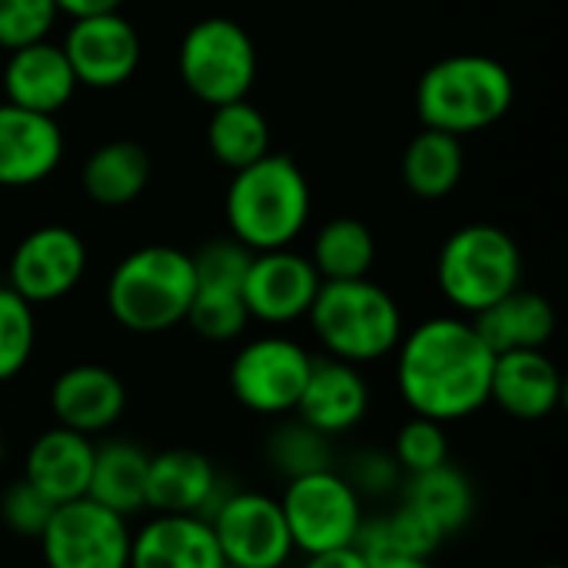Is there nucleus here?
<instances>
[{"label":"nucleus","mask_w":568,"mask_h":568,"mask_svg":"<svg viewBox=\"0 0 568 568\" xmlns=\"http://www.w3.org/2000/svg\"><path fill=\"white\" fill-rule=\"evenodd\" d=\"M77 77L70 70V60L63 53V47H53L47 40L10 50V60L3 67V90H7V103L33 110V113H47L57 116L73 90H77Z\"/></svg>","instance_id":"22"},{"label":"nucleus","mask_w":568,"mask_h":568,"mask_svg":"<svg viewBox=\"0 0 568 568\" xmlns=\"http://www.w3.org/2000/svg\"><path fill=\"white\" fill-rule=\"evenodd\" d=\"M306 320L323 349L353 366H366L396 353L403 339L399 303L369 276L320 283Z\"/></svg>","instance_id":"5"},{"label":"nucleus","mask_w":568,"mask_h":568,"mask_svg":"<svg viewBox=\"0 0 568 568\" xmlns=\"http://www.w3.org/2000/svg\"><path fill=\"white\" fill-rule=\"evenodd\" d=\"M206 143L213 160L236 173L270 153V123L250 100L220 103L213 106Z\"/></svg>","instance_id":"29"},{"label":"nucleus","mask_w":568,"mask_h":568,"mask_svg":"<svg viewBox=\"0 0 568 568\" xmlns=\"http://www.w3.org/2000/svg\"><path fill=\"white\" fill-rule=\"evenodd\" d=\"M303 568H369V562L356 552V546H346V549H333V552L306 556Z\"/></svg>","instance_id":"39"},{"label":"nucleus","mask_w":568,"mask_h":568,"mask_svg":"<svg viewBox=\"0 0 568 568\" xmlns=\"http://www.w3.org/2000/svg\"><path fill=\"white\" fill-rule=\"evenodd\" d=\"M183 323H190L193 333L203 336L206 343H233V339H240L246 333L250 313H246L243 293L196 290Z\"/></svg>","instance_id":"32"},{"label":"nucleus","mask_w":568,"mask_h":568,"mask_svg":"<svg viewBox=\"0 0 568 568\" xmlns=\"http://www.w3.org/2000/svg\"><path fill=\"white\" fill-rule=\"evenodd\" d=\"M356 552L369 562V568H379L389 559L409 556V559H433L436 549L443 546V532L419 516L413 506L399 503L393 513L386 516H373L363 519L359 532H356Z\"/></svg>","instance_id":"25"},{"label":"nucleus","mask_w":568,"mask_h":568,"mask_svg":"<svg viewBox=\"0 0 568 568\" xmlns=\"http://www.w3.org/2000/svg\"><path fill=\"white\" fill-rule=\"evenodd\" d=\"M37 346V320L33 306L13 293L10 286H0V383L23 373Z\"/></svg>","instance_id":"33"},{"label":"nucleus","mask_w":568,"mask_h":568,"mask_svg":"<svg viewBox=\"0 0 568 568\" xmlns=\"http://www.w3.org/2000/svg\"><path fill=\"white\" fill-rule=\"evenodd\" d=\"M320 283L323 280L316 266L286 246V250L253 253L240 293L250 320H260L266 326H290L310 313Z\"/></svg>","instance_id":"13"},{"label":"nucleus","mask_w":568,"mask_h":568,"mask_svg":"<svg viewBox=\"0 0 568 568\" xmlns=\"http://www.w3.org/2000/svg\"><path fill=\"white\" fill-rule=\"evenodd\" d=\"M539 568H566V566H559V562H549V566H539Z\"/></svg>","instance_id":"42"},{"label":"nucleus","mask_w":568,"mask_h":568,"mask_svg":"<svg viewBox=\"0 0 568 568\" xmlns=\"http://www.w3.org/2000/svg\"><path fill=\"white\" fill-rule=\"evenodd\" d=\"M57 20L53 0H0V47L20 50L47 40Z\"/></svg>","instance_id":"36"},{"label":"nucleus","mask_w":568,"mask_h":568,"mask_svg":"<svg viewBox=\"0 0 568 568\" xmlns=\"http://www.w3.org/2000/svg\"><path fill=\"white\" fill-rule=\"evenodd\" d=\"M343 476L359 496H386V493L399 489V483H403V469L396 466L393 453H379V449L356 453Z\"/></svg>","instance_id":"38"},{"label":"nucleus","mask_w":568,"mask_h":568,"mask_svg":"<svg viewBox=\"0 0 568 568\" xmlns=\"http://www.w3.org/2000/svg\"><path fill=\"white\" fill-rule=\"evenodd\" d=\"M196 293L193 260L176 246H140L106 280V310L130 333H166L186 320Z\"/></svg>","instance_id":"4"},{"label":"nucleus","mask_w":568,"mask_h":568,"mask_svg":"<svg viewBox=\"0 0 568 568\" xmlns=\"http://www.w3.org/2000/svg\"><path fill=\"white\" fill-rule=\"evenodd\" d=\"M466 170V153L459 136L443 130H423L409 140L403 153V183L409 193L423 200H443L449 196Z\"/></svg>","instance_id":"28"},{"label":"nucleus","mask_w":568,"mask_h":568,"mask_svg":"<svg viewBox=\"0 0 568 568\" xmlns=\"http://www.w3.org/2000/svg\"><path fill=\"white\" fill-rule=\"evenodd\" d=\"M516 100V80L506 63L489 53H453L436 60L419 87L416 106L429 130L453 136L499 123Z\"/></svg>","instance_id":"3"},{"label":"nucleus","mask_w":568,"mask_h":568,"mask_svg":"<svg viewBox=\"0 0 568 568\" xmlns=\"http://www.w3.org/2000/svg\"><path fill=\"white\" fill-rule=\"evenodd\" d=\"M266 463L290 483L310 473L333 469V439L306 426L300 416L283 419L266 439Z\"/></svg>","instance_id":"31"},{"label":"nucleus","mask_w":568,"mask_h":568,"mask_svg":"<svg viewBox=\"0 0 568 568\" xmlns=\"http://www.w3.org/2000/svg\"><path fill=\"white\" fill-rule=\"evenodd\" d=\"M63 53L77 83L113 90L126 83L140 67V33L126 17H120V10L80 17L67 30Z\"/></svg>","instance_id":"14"},{"label":"nucleus","mask_w":568,"mask_h":568,"mask_svg":"<svg viewBox=\"0 0 568 568\" xmlns=\"http://www.w3.org/2000/svg\"><path fill=\"white\" fill-rule=\"evenodd\" d=\"M180 80L206 106L246 100L256 80V43L230 17L196 20L180 40Z\"/></svg>","instance_id":"7"},{"label":"nucleus","mask_w":568,"mask_h":568,"mask_svg":"<svg viewBox=\"0 0 568 568\" xmlns=\"http://www.w3.org/2000/svg\"><path fill=\"white\" fill-rule=\"evenodd\" d=\"M393 459L403 476H416L449 463V436L446 426L426 416H409L393 439Z\"/></svg>","instance_id":"34"},{"label":"nucleus","mask_w":568,"mask_h":568,"mask_svg":"<svg viewBox=\"0 0 568 568\" xmlns=\"http://www.w3.org/2000/svg\"><path fill=\"white\" fill-rule=\"evenodd\" d=\"M190 260H193L196 290H230V293H240L253 253L240 240H233V236H226V240L216 236V240H206L196 253H190Z\"/></svg>","instance_id":"35"},{"label":"nucleus","mask_w":568,"mask_h":568,"mask_svg":"<svg viewBox=\"0 0 568 568\" xmlns=\"http://www.w3.org/2000/svg\"><path fill=\"white\" fill-rule=\"evenodd\" d=\"M146 466L150 453H143L136 443L110 439L93 453L87 496L123 519H133L146 509Z\"/></svg>","instance_id":"24"},{"label":"nucleus","mask_w":568,"mask_h":568,"mask_svg":"<svg viewBox=\"0 0 568 568\" xmlns=\"http://www.w3.org/2000/svg\"><path fill=\"white\" fill-rule=\"evenodd\" d=\"M489 403L516 423H542L562 403V373L546 349L499 353L493 363Z\"/></svg>","instance_id":"17"},{"label":"nucleus","mask_w":568,"mask_h":568,"mask_svg":"<svg viewBox=\"0 0 568 568\" xmlns=\"http://www.w3.org/2000/svg\"><path fill=\"white\" fill-rule=\"evenodd\" d=\"M366 413H369V383L359 373V366L333 356L313 359L293 416H300L306 426L333 439L356 429L366 419Z\"/></svg>","instance_id":"16"},{"label":"nucleus","mask_w":568,"mask_h":568,"mask_svg":"<svg viewBox=\"0 0 568 568\" xmlns=\"http://www.w3.org/2000/svg\"><path fill=\"white\" fill-rule=\"evenodd\" d=\"M379 568H436L429 559H409V556H399V559H389Z\"/></svg>","instance_id":"41"},{"label":"nucleus","mask_w":568,"mask_h":568,"mask_svg":"<svg viewBox=\"0 0 568 568\" xmlns=\"http://www.w3.org/2000/svg\"><path fill=\"white\" fill-rule=\"evenodd\" d=\"M53 3H57V13H67V17L80 20V17L113 13V10H120L123 0H53Z\"/></svg>","instance_id":"40"},{"label":"nucleus","mask_w":568,"mask_h":568,"mask_svg":"<svg viewBox=\"0 0 568 568\" xmlns=\"http://www.w3.org/2000/svg\"><path fill=\"white\" fill-rule=\"evenodd\" d=\"M223 483L216 466L196 449H166L146 466V509L160 516H210Z\"/></svg>","instance_id":"18"},{"label":"nucleus","mask_w":568,"mask_h":568,"mask_svg":"<svg viewBox=\"0 0 568 568\" xmlns=\"http://www.w3.org/2000/svg\"><path fill=\"white\" fill-rule=\"evenodd\" d=\"M130 568H223V556L203 516L153 513L130 539Z\"/></svg>","instance_id":"21"},{"label":"nucleus","mask_w":568,"mask_h":568,"mask_svg":"<svg viewBox=\"0 0 568 568\" xmlns=\"http://www.w3.org/2000/svg\"><path fill=\"white\" fill-rule=\"evenodd\" d=\"M63 156V133L53 116L0 103V186L47 180Z\"/></svg>","instance_id":"19"},{"label":"nucleus","mask_w":568,"mask_h":568,"mask_svg":"<svg viewBox=\"0 0 568 568\" xmlns=\"http://www.w3.org/2000/svg\"><path fill=\"white\" fill-rule=\"evenodd\" d=\"M220 546L223 566L283 568L290 562L293 539L280 509V499L256 489L223 493L206 516Z\"/></svg>","instance_id":"10"},{"label":"nucleus","mask_w":568,"mask_h":568,"mask_svg":"<svg viewBox=\"0 0 568 568\" xmlns=\"http://www.w3.org/2000/svg\"><path fill=\"white\" fill-rule=\"evenodd\" d=\"M80 183L93 203L126 206L150 183V153L133 140H110L87 156Z\"/></svg>","instance_id":"27"},{"label":"nucleus","mask_w":568,"mask_h":568,"mask_svg":"<svg viewBox=\"0 0 568 568\" xmlns=\"http://www.w3.org/2000/svg\"><path fill=\"white\" fill-rule=\"evenodd\" d=\"M313 356L286 336H260L246 343L230 363L233 399L270 419H283L296 409L306 386Z\"/></svg>","instance_id":"11"},{"label":"nucleus","mask_w":568,"mask_h":568,"mask_svg":"<svg viewBox=\"0 0 568 568\" xmlns=\"http://www.w3.org/2000/svg\"><path fill=\"white\" fill-rule=\"evenodd\" d=\"M50 513H53V503L43 493H37L27 479H17L13 486H7L0 493V519L17 536L37 539L43 532Z\"/></svg>","instance_id":"37"},{"label":"nucleus","mask_w":568,"mask_h":568,"mask_svg":"<svg viewBox=\"0 0 568 568\" xmlns=\"http://www.w3.org/2000/svg\"><path fill=\"white\" fill-rule=\"evenodd\" d=\"M50 413L57 426L93 439L123 419L126 386L106 366L97 363L70 366L50 386Z\"/></svg>","instance_id":"15"},{"label":"nucleus","mask_w":568,"mask_h":568,"mask_svg":"<svg viewBox=\"0 0 568 568\" xmlns=\"http://www.w3.org/2000/svg\"><path fill=\"white\" fill-rule=\"evenodd\" d=\"M280 509H283L293 549L303 556L353 546L366 519L363 496L336 469L290 479L280 496Z\"/></svg>","instance_id":"8"},{"label":"nucleus","mask_w":568,"mask_h":568,"mask_svg":"<svg viewBox=\"0 0 568 568\" xmlns=\"http://www.w3.org/2000/svg\"><path fill=\"white\" fill-rule=\"evenodd\" d=\"M133 529L90 496L53 506L37 536L47 568H130Z\"/></svg>","instance_id":"9"},{"label":"nucleus","mask_w":568,"mask_h":568,"mask_svg":"<svg viewBox=\"0 0 568 568\" xmlns=\"http://www.w3.org/2000/svg\"><path fill=\"white\" fill-rule=\"evenodd\" d=\"M403 503L413 506L419 516H426L443 532V539H449L469 526L476 513V489L463 469H456L453 463H443L436 469L406 476Z\"/></svg>","instance_id":"26"},{"label":"nucleus","mask_w":568,"mask_h":568,"mask_svg":"<svg viewBox=\"0 0 568 568\" xmlns=\"http://www.w3.org/2000/svg\"><path fill=\"white\" fill-rule=\"evenodd\" d=\"M310 220V183L293 156L266 153L233 173L226 190L230 236L250 253L286 250Z\"/></svg>","instance_id":"2"},{"label":"nucleus","mask_w":568,"mask_h":568,"mask_svg":"<svg viewBox=\"0 0 568 568\" xmlns=\"http://www.w3.org/2000/svg\"><path fill=\"white\" fill-rule=\"evenodd\" d=\"M473 326L496 356L513 349H546L556 336V310L546 296L519 286L489 310L476 313Z\"/></svg>","instance_id":"23"},{"label":"nucleus","mask_w":568,"mask_h":568,"mask_svg":"<svg viewBox=\"0 0 568 568\" xmlns=\"http://www.w3.org/2000/svg\"><path fill=\"white\" fill-rule=\"evenodd\" d=\"M436 280L443 296L459 313H483L506 293L523 286V253L519 243L489 223H473L456 230L436 260Z\"/></svg>","instance_id":"6"},{"label":"nucleus","mask_w":568,"mask_h":568,"mask_svg":"<svg viewBox=\"0 0 568 568\" xmlns=\"http://www.w3.org/2000/svg\"><path fill=\"white\" fill-rule=\"evenodd\" d=\"M87 246L67 226H40L27 233L10 256V290L30 306L57 303L83 280Z\"/></svg>","instance_id":"12"},{"label":"nucleus","mask_w":568,"mask_h":568,"mask_svg":"<svg viewBox=\"0 0 568 568\" xmlns=\"http://www.w3.org/2000/svg\"><path fill=\"white\" fill-rule=\"evenodd\" d=\"M93 453L97 443L90 436H80L63 426H50L30 443L20 479H27L53 506L83 499L93 473Z\"/></svg>","instance_id":"20"},{"label":"nucleus","mask_w":568,"mask_h":568,"mask_svg":"<svg viewBox=\"0 0 568 568\" xmlns=\"http://www.w3.org/2000/svg\"><path fill=\"white\" fill-rule=\"evenodd\" d=\"M496 353L483 343L473 320L433 316L396 346V389L413 416L443 426L476 416L489 406Z\"/></svg>","instance_id":"1"},{"label":"nucleus","mask_w":568,"mask_h":568,"mask_svg":"<svg viewBox=\"0 0 568 568\" xmlns=\"http://www.w3.org/2000/svg\"><path fill=\"white\" fill-rule=\"evenodd\" d=\"M223 568H236V566H223Z\"/></svg>","instance_id":"43"},{"label":"nucleus","mask_w":568,"mask_h":568,"mask_svg":"<svg viewBox=\"0 0 568 568\" xmlns=\"http://www.w3.org/2000/svg\"><path fill=\"white\" fill-rule=\"evenodd\" d=\"M310 263L316 266L323 283L363 280V276H369V270L376 263V240H373L369 226L359 220H349V216L329 220L316 233Z\"/></svg>","instance_id":"30"}]
</instances>
